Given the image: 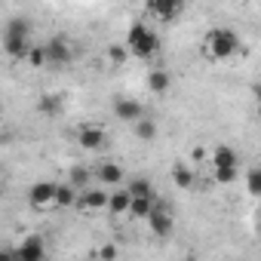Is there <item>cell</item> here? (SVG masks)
<instances>
[{"instance_id": "1", "label": "cell", "mask_w": 261, "mask_h": 261, "mask_svg": "<svg viewBox=\"0 0 261 261\" xmlns=\"http://www.w3.org/2000/svg\"><path fill=\"white\" fill-rule=\"evenodd\" d=\"M240 53H246V49H243L237 31H230V28H212L203 40V56L209 62H224V59L240 56Z\"/></svg>"}, {"instance_id": "2", "label": "cell", "mask_w": 261, "mask_h": 261, "mask_svg": "<svg viewBox=\"0 0 261 261\" xmlns=\"http://www.w3.org/2000/svg\"><path fill=\"white\" fill-rule=\"evenodd\" d=\"M123 43H126V49L133 53L136 59H151V56L160 49V37H157V31H154L145 19H136L133 25H129Z\"/></svg>"}, {"instance_id": "3", "label": "cell", "mask_w": 261, "mask_h": 261, "mask_svg": "<svg viewBox=\"0 0 261 261\" xmlns=\"http://www.w3.org/2000/svg\"><path fill=\"white\" fill-rule=\"evenodd\" d=\"M185 0H151V4L145 7V16L151 22H160V25H172L185 16Z\"/></svg>"}, {"instance_id": "4", "label": "cell", "mask_w": 261, "mask_h": 261, "mask_svg": "<svg viewBox=\"0 0 261 261\" xmlns=\"http://www.w3.org/2000/svg\"><path fill=\"white\" fill-rule=\"evenodd\" d=\"M43 49H46V65H53V68H62V65H68V62L74 59V43H71L65 34L49 37V40L43 43Z\"/></svg>"}, {"instance_id": "5", "label": "cell", "mask_w": 261, "mask_h": 261, "mask_svg": "<svg viewBox=\"0 0 261 261\" xmlns=\"http://www.w3.org/2000/svg\"><path fill=\"white\" fill-rule=\"evenodd\" d=\"M56 194H59V181H37L28 191V203L34 209H49L56 206Z\"/></svg>"}, {"instance_id": "6", "label": "cell", "mask_w": 261, "mask_h": 261, "mask_svg": "<svg viewBox=\"0 0 261 261\" xmlns=\"http://www.w3.org/2000/svg\"><path fill=\"white\" fill-rule=\"evenodd\" d=\"M108 203H111V194H105L101 188H89V191L80 194L77 209L86 212V215H95V212H108Z\"/></svg>"}, {"instance_id": "7", "label": "cell", "mask_w": 261, "mask_h": 261, "mask_svg": "<svg viewBox=\"0 0 261 261\" xmlns=\"http://www.w3.org/2000/svg\"><path fill=\"white\" fill-rule=\"evenodd\" d=\"M114 117L117 120H123V123H139V120H145V108H142V101H136V98H114Z\"/></svg>"}, {"instance_id": "8", "label": "cell", "mask_w": 261, "mask_h": 261, "mask_svg": "<svg viewBox=\"0 0 261 261\" xmlns=\"http://www.w3.org/2000/svg\"><path fill=\"white\" fill-rule=\"evenodd\" d=\"M16 255H19V261H46V243H43V237H37V233L25 237L16 246Z\"/></svg>"}, {"instance_id": "9", "label": "cell", "mask_w": 261, "mask_h": 261, "mask_svg": "<svg viewBox=\"0 0 261 261\" xmlns=\"http://www.w3.org/2000/svg\"><path fill=\"white\" fill-rule=\"evenodd\" d=\"M77 145L83 151H101L108 145V133L101 126H80L77 129Z\"/></svg>"}, {"instance_id": "10", "label": "cell", "mask_w": 261, "mask_h": 261, "mask_svg": "<svg viewBox=\"0 0 261 261\" xmlns=\"http://www.w3.org/2000/svg\"><path fill=\"white\" fill-rule=\"evenodd\" d=\"M123 166L120 163H114V160H105V163H98L95 169H92V175L98 178V185H108V188H120L123 185Z\"/></svg>"}, {"instance_id": "11", "label": "cell", "mask_w": 261, "mask_h": 261, "mask_svg": "<svg viewBox=\"0 0 261 261\" xmlns=\"http://www.w3.org/2000/svg\"><path fill=\"white\" fill-rule=\"evenodd\" d=\"M148 227H151V233H154V237H160V240H166V237H172V227H175V221H172V215H169V209H163V206H157V209L151 212V218H148Z\"/></svg>"}, {"instance_id": "12", "label": "cell", "mask_w": 261, "mask_h": 261, "mask_svg": "<svg viewBox=\"0 0 261 261\" xmlns=\"http://www.w3.org/2000/svg\"><path fill=\"white\" fill-rule=\"evenodd\" d=\"M31 37H19V34H4V53L10 59H28L31 56Z\"/></svg>"}, {"instance_id": "13", "label": "cell", "mask_w": 261, "mask_h": 261, "mask_svg": "<svg viewBox=\"0 0 261 261\" xmlns=\"http://www.w3.org/2000/svg\"><path fill=\"white\" fill-rule=\"evenodd\" d=\"M133 194H129L126 188H117L114 194H111V203H108V212L114 215V218H120V215H129L133 212Z\"/></svg>"}, {"instance_id": "14", "label": "cell", "mask_w": 261, "mask_h": 261, "mask_svg": "<svg viewBox=\"0 0 261 261\" xmlns=\"http://www.w3.org/2000/svg\"><path fill=\"white\" fill-rule=\"evenodd\" d=\"M212 166L215 169H240V160H237V151L230 145H218L212 151Z\"/></svg>"}, {"instance_id": "15", "label": "cell", "mask_w": 261, "mask_h": 261, "mask_svg": "<svg viewBox=\"0 0 261 261\" xmlns=\"http://www.w3.org/2000/svg\"><path fill=\"white\" fill-rule=\"evenodd\" d=\"M169 86H172V74H169V71H163V68H154V71L148 74V92H154V95H163V92H169Z\"/></svg>"}, {"instance_id": "16", "label": "cell", "mask_w": 261, "mask_h": 261, "mask_svg": "<svg viewBox=\"0 0 261 261\" xmlns=\"http://www.w3.org/2000/svg\"><path fill=\"white\" fill-rule=\"evenodd\" d=\"M194 178H197V175H194V169H191L188 163H181V160L172 163V181H175V188L191 191V188H194Z\"/></svg>"}, {"instance_id": "17", "label": "cell", "mask_w": 261, "mask_h": 261, "mask_svg": "<svg viewBox=\"0 0 261 261\" xmlns=\"http://www.w3.org/2000/svg\"><path fill=\"white\" fill-rule=\"evenodd\" d=\"M37 111H40L43 117H59V114H62V95L43 92V95L37 98Z\"/></svg>"}, {"instance_id": "18", "label": "cell", "mask_w": 261, "mask_h": 261, "mask_svg": "<svg viewBox=\"0 0 261 261\" xmlns=\"http://www.w3.org/2000/svg\"><path fill=\"white\" fill-rule=\"evenodd\" d=\"M157 209V197H139V200H133V218H139V221H148L151 218V212Z\"/></svg>"}, {"instance_id": "19", "label": "cell", "mask_w": 261, "mask_h": 261, "mask_svg": "<svg viewBox=\"0 0 261 261\" xmlns=\"http://www.w3.org/2000/svg\"><path fill=\"white\" fill-rule=\"evenodd\" d=\"M77 200H80V191L74 188V185H59V194H56V206H62V209H68V206H77Z\"/></svg>"}, {"instance_id": "20", "label": "cell", "mask_w": 261, "mask_h": 261, "mask_svg": "<svg viewBox=\"0 0 261 261\" xmlns=\"http://www.w3.org/2000/svg\"><path fill=\"white\" fill-rule=\"evenodd\" d=\"M133 129H136V139H142V142H154V139H157V123H154L151 117L139 120Z\"/></svg>"}, {"instance_id": "21", "label": "cell", "mask_w": 261, "mask_h": 261, "mask_svg": "<svg viewBox=\"0 0 261 261\" xmlns=\"http://www.w3.org/2000/svg\"><path fill=\"white\" fill-rule=\"evenodd\" d=\"M126 191L133 194L136 200H139V197H157V194H154V185H151L148 178H133V181L126 185Z\"/></svg>"}, {"instance_id": "22", "label": "cell", "mask_w": 261, "mask_h": 261, "mask_svg": "<svg viewBox=\"0 0 261 261\" xmlns=\"http://www.w3.org/2000/svg\"><path fill=\"white\" fill-rule=\"evenodd\" d=\"M89 175H92V172H89L86 166H74V169L68 172V185H74V188H77V191L83 194V191H89V188H86V181H89Z\"/></svg>"}, {"instance_id": "23", "label": "cell", "mask_w": 261, "mask_h": 261, "mask_svg": "<svg viewBox=\"0 0 261 261\" xmlns=\"http://www.w3.org/2000/svg\"><path fill=\"white\" fill-rule=\"evenodd\" d=\"M246 191H249L252 197H261V166H252V169L246 172Z\"/></svg>"}, {"instance_id": "24", "label": "cell", "mask_w": 261, "mask_h": 261, "mask_svg": "<svg viewBox=\"0 0 261 261\" xmlns=\"http://www.w3.org/2000/svg\"><path fill=\"white\" fill-rule=\"evenodd\" d=\"M129 56H133V53L126 49V43H111V46H108V59H111L114 65H123Z\"/></svg>"}, {"instance_id": "25", "label": "cell", "mask_w": 261, "mask_h": 261, "mask_svg": "<svg viewBox=\"0 0 261 261\" xmlns=\"http://www.w3.org/2000/svg\"><path fill=\"white\" fill-rule=\"evenodd\" d=\"M117 255H120L117 243H101V246L95 249V258H98V261H117Z\"/></svg>"}, {"instance_id": "26", "label": "cell", "mask_w": 261, "mask_h": 261, "mask_svg": "<svg viewBox=\"0 0 261 261\" xmlns=\"http://www.w3.org/2000/svg\"><path fill=\"white\" fill-rule=\"evenodd\" d=\"M4 34H19V37H31V25L25 22V19H13L10 25H7V31Z\"/></svg>"}, {"instance_id": "27", "label": "cell", "mask_w": 261, "mask_h": 261, "mask_svg": "<svg viewBox=\"0 0 261 261\" xmlns=\"http://www.w3.org/2000/svg\"><path fill=\"white\" fill-rule=\"evenodd\" d=\"M237 175H240V169H215L218 185H230V181H237Z\"/></svg>"}, {"instance_id": "28", "label": "cell", "mask_w": 261, "mask_h": 261, "mask_svg": "<svg viewBox=\"0 0 261 261\" xmlns=\"http://www.w3.org/2000/svg\"><path fill=\"white\" fill-rule=\"evenodd\" d=\"M28 62H31L34 68L46 65V49H43V46H34V49H31V56H28Z\"/></svg>"}, {"instance_id": "29", "label": "cell", "mask_w": 261, "mask_h": 261, "mask_svg": "<svg viewBox=\"0 0 261 261\" xmlns=\"http://www.w3.org/2000/svg\"><path fill=\"white\" fill-rule=\"evenodd\" d=\"M191 160H194V163H203V160H206V151H203V148H194V151H191Z\"/></svg>"}, {"instance_id": "30", "label": "cell", "mask_w": 261, "mask_h": 261, "mask_svg": "<svg viewBox=\"0 0 261 261\" xmlns=\"http://www.w3.org/2000/svg\"><path fill=\"white\" fill-rule=\"evenodd\" d=\"M252 95H255V98H258V105H261V83H255V86H252Z\"/></svg>"}, {"instance_id": "31", "label": "cell", "mask_w": 261, "mask_h": 261, "mask_svg": "<svg viewBox=\"0 0 261 261\" xmlns=\"http://www.w3.org/2000/svg\"><path fill=\"white\" fill-rule=\"evenodd\" d=\"M185 261H197V255H194V252H191V255H185Z\"/></svg>"}, {"instance_id": "32", "label": "cell", "mask_w": 261, "mask_h": 261, "mask_svg": "<svg viewBox=\"0 0 261 261\" xmlns=\"http://www.w3.org/2000/svg\"><path fill=\"white\" fill-rule=\"evenodd\" d=\"M258 13H261V4H258Z\"/></svg>"}, {"instance_id": "33", "label": "cell", "mask_w": 261, "mask_h": 261, "mask_svg": "<svg viewBox=\"0 0 261 261\" xmlns=\"http://www.w3.org/2000/svg\"><path fill=\"white\" fill-rule=\"evenodd\" d=\"M258 114H261V105H258Z\"/></svg>"}]
</instances>
